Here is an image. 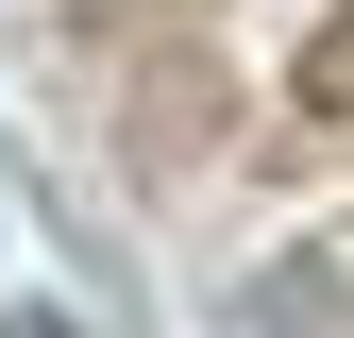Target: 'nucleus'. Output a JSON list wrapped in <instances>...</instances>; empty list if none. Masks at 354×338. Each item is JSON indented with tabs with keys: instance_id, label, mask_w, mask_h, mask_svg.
<instances>
[{
	"instance_id": "f257e3e1",
	"label": "nucleus",
	"mask_w": 354,
	"mask_h": 338,
	"mask_svg": "<svg viewBox=\"0 0 354 338\" xmlns=\"http://www.w3.org/2000/svg\"><path fill=\"white\" fill-rule=\"evenodd\" d=\"M236 321L253 338H354V271L337 254H270V271L236 287Z\"/></svg>"
},
{
	"instance_id": "f03ea898",
	"label": "nucleus",
	"mask_w": 354,
	"mask_h": 338,
	"mask_svg": "<svg viewBox=\"0 0 354 338\" xmlns=\"http://www.w3.org/2000/svg\"><path fill=\"white\" fill-rule=\"evenodd\" d=\"M203 118H219V51L186 34V51H152V102H136V152H203Z\"/></svg>"
},
{
	"instance_id": "7ed1b4c3",
	"label": "nucleus",
	"mask_w": 354,
	"mask_h": 338,
	"mask_svg": "<svg viewBox=\"0 0 354 338\" xmlns=\"http://www.w3.org/2000/svg\"><path fill=\"white\" fill-rule=\"evenodd\" d=\"M219 0H84V51H186Z\"/></svg>"
},
{
	"instance_id": "20e7f679",
	"label": "nucleus",
	"mask_w": 354,
	"mask_h": 338,
	"mask_svg": "<svg viewBox=\"0 0 354 338\" xmlns=\"http://www.w3.org/2000/svg\"><path fill=\"white\" fill-rule=\"evenodd\" d=\"M287 102H304V118H354V0H337L321 34H304V68H287Z\"/></svg>"
},
{
	"instance_id": "39448f33",
	"label": "nucleus",
	"mask_w": 354,
	"mask_h": 338,
	"mask_svg": "<svg viewBox=\"0 0 354 338\" xmlns=\"http://www.w3.org/2000/svg\"><path fill=\"white\" fill-rule=\"evenodd\" d=\"M0 338H68V305H0Z\"/></svg>"
}]
</instances>
